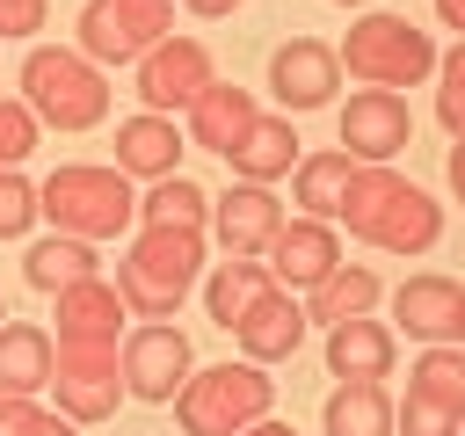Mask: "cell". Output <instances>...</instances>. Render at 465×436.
<instances>
[{"instance_id":"d4e9b609","label":"cell","mask_w":465,"mask_h":436,"mask_svg":"<svg viewBox=\"0 0 465 436\" xmlns=\"http://www.w3.org/2000/svg\"><path fill=\"white\" fill-rule=\"evenodd\" d=\"M356 167H363V160H349L341 145H334V153H305L298 174H291V196L305 203V218H327V225H334V218H341V196H349V182H356Z\"/></svg>"},{"instance_id":"52a82bcc","label":"cell","mask_w":465,"mask_h":436,"mask_svg":"<svg viewBox=\"0 0 465 436\" xmlns=\"http://www.w3.org/2000/svg\"><path fill=\"white\" fill-rule=\"evenodd\" d=\"M167 36H174V0H87L80 7V58L94 65H138Z\"/></svg>"},{"instance_id":"484cf974","label":"cell","mask_w":465,"mask_h":436,"mask_svg":"<svg viewBox=\"0 0 465 436\" xmlns=\"http://www.w3.org/2000/svg\"><path fill=\"white\" fill-rule=\"evenodd\" d=\"M22 276L36 283V291H73V283H87V276H102V254H94V240H65V233H51V240H36L29 254H22Z\"/></svg>"},{"instance_id":"30bf717a","label":"cell","mask_w":465,"mask_h":436,"mask_svg":"<svg viewBox=\"0 0 465 436\" xmlns=\"http://www.w3.org/2000/svg\"><path fill=\"white\" fill-rule=\"evenodd\" d=\"M414 145V109L392 87H356L341 109V153L363 167H392V153Z\"/></svg>"},{"instance_id":"4316f807","label":"cell","mask_w":465,"mask_h":436,"mask_svg":"<svg viewBox=\"0 0 465 436\" xmlns=\"http://www.w3.org/2000/svg\"><path fill=\"white\" fill-rule=\"evenodd\" d=\"M262 291H276L269 262H240V254H232V262H218V269H211V283H203V305H211V320L232 334V327L254 312V298H262Z\"/></svg>"},{"instance_id":"7402d4cb","label":"cell","mask_w":465,"mask_h":436,"mask_svg":"<svg viewBox=\"0 0 465 436\" xmlns=\"http://www.w3.org/2000/svg\"><path fill=\"white\" fill-rule=\"evenodd\" d=\"M225 160H232V174H240V182H262V189H269V182L298 174V160H305V153H298L291 116H254V131H247Z\"/></svg>"},{"instance_id":"9a60e30c","label":"cell","mask_w":465,"mask_h":436,"mask_svg":"<svg viewBox=\"0 0 465 436\" xmlns=\"http://www.w3.org/2000/svg\"><path fill=\"white\" fill-rule=\"evenodd\" d=\"M131 305L116 298L109 276H87L73 291H58V349H116Z\"/></svg>"},{"instance_id":"7c38bea8","label":"cell","mask_w":465,"mask_h":436,"mask_svg":"<svg viewBox=\"0 0 465 436\" xmlns=\"http://www.w3.org/2000/svg\"><path fill=\"white\" fill-rule=\"evenodd\" d=\"M283 225H291V218H283L276 189H262V182H232L225 196H211V233H218V247L240 254V262H262Z\"/></svg>"},{"instance_id":"8fae6325","label":"cell","mask_w":465,"mask_h":436,"mask_svg":"<svg viewBox=\"0 0 465 436\" xmlns=\"http://www.w3.org/2000/svg\"><path fill=\"white\" fill-rule=\"evenodd\" d=\"M51 392H58L65 421H109L124 400V356L116 349H58Z\"/></svg>"},{"instance_id":"4fadbf2b","label":"cell","mask_w":465,"mask_h":436,"mask_svg":"<svg viewBox=\"0 0 465 436\" xmlns=\"http://www.w3.org/2000/svg\"><path fill=\"white\" fill-rule=\"evenodd\" d=\"M341 87V51L320 44V36H291L269 51V94L283 109H327Z\"/></svg>"},{"instance_id":"cb8c5ba5","label":"cell","mask_w":465,"mask_h":436,"mask_svg":"<svg viewBox=\"0 0 465 436\" xmlns=\"http://www.w3.org/2000/svg\"><path fill=\"white\" fill-rule=\"evenodd\" d=\"M378 298H385L378 269H371V262H341L327 283H312V291H305V320H327V327H341V320H363Z\"/></svg>"},{"instance_id":"e0dca14e","label":"cell","mask_w":465,"mask_h":436,"mask_svg":"<svg viewBox=\"0 0 465 436\" xmlns=\"http://www.w3.org/2000/svg\"><path fill=\"white\" fill-rule=\"evenodd\" d=\"M254 87H240V80H211L196 102H189V145H203V153H232L247 131H254Z\"/></svg>"},{"instance_id":"5b68a950","label":"cell","mask_w":465,"mask_h":436,"mask_svg":"<svg viewBox=\"0 0 465 436\" xmlns=\"http://www.w3.org/2000/svg\"><path fill=\"white\" fill-rule=\"evenodd\" d=\"M269 407H276V378L262 363H211V371H189V385L174 392L182 436H240L269 421Z\"/></svg>"},{"instance_id":"ab89813d","label":"cell","mask_w":465,"mask_h":436,"mask_svg":"<svg viewBox=\"0 0 465 436\" xmlns=\"http://www.w3.org/2000/svg\"><path fill=\"white\" fill-rule=\"evenodd\" d=\"M436 15H443V22L458 29V36H465V0H436Z\"/></svg>"},{"instance_id":"74e56055","label":"cell","mask_w":465,"mask_h":436,"mask_svg":"<svg viewBox=\"0 0 465 436\" xmlns=\"http://www.w3.org/2000/svg\"><path fill=\"white\" fill-rule=\"evenodd\" d=\"M450 189H458V203H465V138L450 145Z\"/></svg>"},{"instance_id":"d6a6232c","label":"cell","mask_w":465,"mask_h":436,"mask_svg":"<svg viewBox=\"0 0 465 436\" xmlns=\"http://www.w3.org/2000/svg\"><path fill=\"white\" fill-rule=\"evenodd\" d=\"M51 0H0V36H36Z\"/></svg>"},{"instance_id":"ffe728a7","label":"cell","mask_w":465,"mask_h":436,"mask_svg":"<svg viewBox=\"0 0 465 436\" xmlns=\"http://www.w3.org/2000/svg\"><path fill=\"white\" fill-rule=\"evenodd\" d=\"M174 160H182V131H174V116L138 109V116H124V124H116V167H124V174L167 182V174H182Z\"/></svg>"},{"instance_id":"3957f363","label":"cell","mask_w":465,"mask_h":436,"mask_svg":"<svg viewBox=\"0 0 465 436\" xmlns=\"http://www.w3.org/2000/svg\"><path fill=\"white\" fill-rule=\"evenodd\" d=\"M36 211L51 218V233L65 240H116L138 218L131 174L124 167H94V160H65L36 182Z\"/></svg>"},{"instance_id":"836d02e7","label":"cell","mask_w":465,"mask_h":436,"mask_svg":"<svg viewBox=\"0 0 465 436\" xmlns=\"http://www.w3.org/2000/svg\"><path fill=\"white\" fill-rule=\"evenodd\" d=\"M51 414L36 407V400H0V436H36Z\"/></svg>"},{"instance_id":"7bdbcfd3","label":"cell","mask_w":465,"mask_h":436,"mask_svg":"<svg viewBox=\"0 0 465 436\" xmlns=\"http://www.w3.org/2000/svg\"><path fill=\"white\" fill-rule=\"evenodd\" d=\"M341 7H371V0H341Z\"/></svg>"},{"instance_id":"277c9868","label":"cell","mask_w":465,"mask_h":436,"mask_svg":"<svg viewBox=\"0 0 465 436\" xmlns=\"http://www.w3.org/2000/svg\"><path fill=\"white\" fill-rule=\"evenodd\" d=\"M22 102L36 109V124L51 131H94L109 116V80L94 58L65 51V44H36L22 58Z\"/></svg>"},{"instance_id":"f1b7e54d","label":"cell","mask_w":465,"mask_h":436,"mask_svg":"<svg viewBox=\"0 0 465 436\" xmlns=\"http://www.w3.org/2000/svg\"><path fill=\"white\" fill-rule=\"evenodd\" d=\"M138 218H145V225H189V233H203V225H211V196H203L189 174H167V182H153V189L138 196Z\"/></svg>"},{"instance_id":"8992f818","label":"cell","mask_w":465,"mask_h":436,"mask_svg":"<svg viewBox=\"0 0 465 436\" xmlns=\"http://www.w3.org/2000/svg\"><path fill=\"white\" fill-rule=\"evenodd\" d=\"M341 51V65H349V80H363V87H421L429 73H436V44H429V29H414L407 15H356L349 22V36L334 44Z\"/></svg>"},{"instance_id":"603a6c76","label":"cell","mask_w":465,"mask_h":436,"mask_svg":"<svg viewBox=\"0 0 465 436\" xmlns=\"http://www.w3.org/2000/svg\"><path fill=\"white\" fill-rule=\"evenodd\" d=\"M320 429L327 436H392V392L385 378H341L320 407Z\"/></svg>"},{"instance_id":"ba28073f","label":"cell","mask_w":465,"mask_h":436,"mask_svg":"<svg viewBox=\"0 0 465 436\" xmlns=\"http://www.w3.org/2000/svg\"><path fill=\"white\" fill-rule=\"evenodd\" d=\"M124 392L131 400H153V407H167L182 385H189V334L182 327H167V320H138L131 334H124Z\"/></svg>"},{"instance_id":"ac0fdd59","label":"cell","mask_w":465,"mask_h":436,"mask_svg":"<svg viewBox=\"0 0 465 436\" xmlns=\"http://www.w3.org/2000/svg\"><path fill=\"white\" fill-rule=\"evenodd\" d=\"M232 342H240V356H247V363L298 356V342H305V305H298L291 291H262V298H254V312L232 327Z\"/></svg>"},{"instance_id":"2e32d148","label":"cell","mask_w":465,"mask_h":436,"mask_svg":"<svg viewBox=\"0 0 465 436\" xmlns=\"http://www.w3.org/2000/svg\"><path fill=\"white\" fill-rule=\"evenodd\" d=\"M392 320L414 334V342H458V320H465V283H450V276H436V269H421V276H407L400 291H392Z\"/></svg>"},{"instance_id":"44dd1931","label":"cell","mask_w":465,"mask_h":436,"mask_svg":"<svg viewBox=\"0 0 465 436\" xmlns=\"http://www.w3.org/2000/svg\"><path fill=\"white\" fill-rule=\"evenodd\" d=\"M392 356H400V342H392V327L371 320V312L327 327V371H334V378H392Z\"/></svg>"},{"instance_id":"83f0119b","label":"cell","mask_w":465,"mask_h":436,"mask_svg":"<svg viewBox=\"0 0 465 436\" xmlns=\"http://www.w3.org/2000/svg\"><path fill=\"white\" fill-rule=\"evenodd\" d=\"M407 392H421V400H436V407H450V414L465 421V349H458V342L421 349L414 371H407Z\"/></svg>"},{"instance_id":"5bb4252c","label":"cell","mask_w":465,"mask_h":436,"mask_svg":"<svg viewBox=\"0 0 465 436\" xmlns=\"http://www.w3.org/2000/svg\"><path fill=\"white\" fill-rule=\"evenodd\" d=\"M262 262H269L276 291H312V283H327V276L341 269V233H334L327 218H291Z\"/></svg>"},{"instance_id":"1f68e13d","label":"cell","mask_w":465,"mask_h":436,"mask_svg":"<svg viewBox=\"0 0 465 436\" xmlns=\"http://www.w3.org/2000/svg\"><path fill=\"white\" fill-rule=\"evenodd\" d=\"M392 429H400V436H458L465 421H458L450 407H436V400L407 392V407H392Z\"/></svg>"},{"instance_id":"f546056e","label":"cell","mask_w":465,"mask_h":436,"mask_svg":"<svg viewBox=\"0 0 465 436\" xmlns=\"http://www.w3.org/2000/svg\"><path fill=\"white\" fill-rule=\"evenodd\" d=\"M36 218H44L36 211V182L22 167H0V240H22Z\"/></svg>"},{"instance_id":"7a4b0ae2","label":"cell","mask_w":465,"mask_h":436,"mask_svg":"<svg viewBox=\"0 0 465 436\" xmlns=\"http://www.w3.org/2000/svg\"><path fill=\"white\" fill-rule=\"evenodd\" d=\"M203 276V233L189 225H145L131 240V254L116 262V298L131 305V320H174L182 298Z\"/></svg>"},{"instance_id":"d590c367","label":"cell","mask_w":465,"mask_h":436,"mask_svg":"<svg viewBox=\"0 0 465 436\" xmlns=\"http://www.w3.org/2000/svg\"><path fill=\"white\" fill-rule=\"evenodd\" d=\"M436 73H443V80H465V36H458V44L436 58Z\"/></svg>"},{"instance_id":"b9f144b4","label":"cell","mask_w":465,"mask_h":436,"mask_svg":"<svg viewBox=\"0 0 465 436\" xmlns=\"http://www.w3.org/2000/svg\"><path fill=\"white\" fill-rule=\"evenodd\" d=\"M458 349H465V320H458Z\"/></svg>"},{"instance_id":"ee69618b","label":"cell","mask_w":465,"mask_h":436,"mask_svg":"<svg viewBox=\"0 0 465 436\" xmlns=\"http://www.w3.org/2000/svg\"><path fill=\"white\" fill-rule=\"evenodd\" d=\"M0 320H7V312H0Z\"/></svg>"},{"instance_id":"9c48e42d","label":"cell","mask_w":465,"mask_h":436,"mask_svg":"<svg viewBox=\"0 0 465 436\" xmlns=\"http://www.w3.org/2000/svg\"><path fill=\"white\" fill-rule=\"evenodd\" d=\"M211 80H218V73H211V44H203V36H167V44H153V51L138 58V102H145L153 116L189 109Z\"/></svg>"},{"instance_id":"6da1fadb","label":"cell","mask_w":465,"mask_h":436,"mask_svg":"<svg viewBox=\"0 0 465 436\" xmlns=\"http://www.w3.org/2000/svg\"><path fill=\"white\" fill-rule=\"evenodd\" d=\"M341 225L363 240V247H385V254H429L443 240V203L429 189H414L407 174L392 167H356L349 196H341Z\"/></svg>"},{"instance_id":"d6986e66","label":"cell","mask_w":465,"mask_h":436,"mask_svg":"<svg viewBox=\"0 0 465 436\" xmlns=\"http://www.w3.org/2000/svg\"><path fill=\"white\" fill-rule=\"evenodd\" d=\"M58 371V349L36 320H0V400H36Z\"/></svg>"},{"instance_id":"8d00e7d4","label":"cell","mask_w":465,"mask_h":436,"mask_svg":"<svg viewBox=\"0 0 465 436\" xmlns=\"http://www.w3.org/2000/svg\"><path fill=\"white\" fill-rule=\"evenodd\" d=\"M182 7H189V15H203V22H218V15H232L240 0H182Z\"/></svg>"},{"instance_id":"f6af8a7d","label":"cell","mask_w":465,"mask_h":436,"mask_svg":"<svg viewBox=\"0 0 465 436\" xmlns=\"http://www.w3.org/2000/svg\"><path fill=\"white\" fill-rule=\"evenodd\" d=\"M458 436H465V429H458Z\"/></svg>"},{"instance_id":"4dcf8cb0","label":"cell","mask_w":465,"mask_h":436,"mask_svg":"<svg viewBox=\"0 0 465 436\" xmlns=\"http://www.w3.org/2000/svg\"><path fill=\"white\" fill-rule=\"evenodd\" d=\"M36 109L29 102H0V167H22L29 153H36Z\"/></svg>"},{"instance_id":"f35d334b","label":"cell","mask_w":465,"mask_h":436,"mask_svg":"<svg viewBox=\"0 0 465 436\" xmlns=\"http://www.w3.org/2000/svg\"><path fill=\"white\" fill-rule=\"evenodd\" d=\"M240 436H298V429H291V421H276V414H269V421H254V429H240Z\"/></svg>"},{"instance_id":"60d3db41","label":"cell","mask_w":465,"mask_h":436,"mask_svg":"<svg viewBox=\"0 0 465 436\" xmlns=\"http://www.w3.org/2000/svg\"><path fill=\"white\" fill-rule=\"evenodd\" d=\"M36 436H80V421H65V414H51V421H44Z\"/></svg>"},{"instance_id":"e575fe53","label":"cell","mask_w":465,"mask_h":436,"mask_svg":"<svg viewBox=\"0 0 465 436\" xmlns=\"http://www.w3.org/2000/svg\"><path fill=\"white\" fill-rule=\"evenodd\" d=\"M436 116H443L450 138H465V80H443L436 87Z\"/></svg>"}]
</instances>
